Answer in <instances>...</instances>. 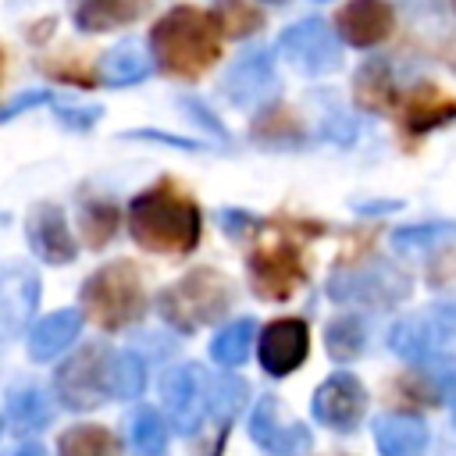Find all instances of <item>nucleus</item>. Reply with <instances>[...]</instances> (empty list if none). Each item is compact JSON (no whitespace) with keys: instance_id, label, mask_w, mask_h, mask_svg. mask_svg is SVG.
I'll return each instance as SVG.
<instances>
[{"instance_id":"obj_5","label":"nucleus","mask_w":456,"mask_h":456,"mask_svg":"<svg viewBox=\"0 0 456 456\" xmlns=\"http://www.w3.org/2000/svg\"><path fill=\"white\" fill-rule=\"evenodd\" d=\"M303 278H306V271L299 260V242L292 235H267L253 246L249 281L264 299H271V303L289 299Z\"/></svg>"},{"instance_id":"obj_3","label":"nucleus","mask_w":456,"mask_h":456,"mask_svg":"<svg viewBox=\"0 0 456 456\" xmlns=\"http://www.w3.org/2000/svg\"><path fill=\"white\" fill-rule=\"evenodd\" d=\"M82 303H86V317L96 328H107V331L128 328L146 310V292H142L139 271L128 260L100 267L82 285Z\"/></svg>"},{"instance_id":"obj_10","label":"nucleus","mask_w":456,"mask_h":456,"mask_svg":"<svg viewBox=\"0 0 456 456\" xmlns=\"http://www.w3.org/2000/svg\"><path fill=\"white\" fill-rule=\"evenodd\" d=\"M249 431H253V438L264 449H271L278 456H299L310 445V431L299 420L285 417L281 406H278V399H260L256 403V413L249 420Z\"/></svg>"},{"instance_id":"obj_6","label":"nucleus","mask_w":456,"mask_h":456,"mask_svg":"<svg viewBox=\"0 0 456 456\" xmlns=\"http://www.w3.org/2000/svg\"><path fill=\"white\" fill-rule=\"evenodd\" d=\"M164 406H167V417H171V428L182 431V435H192L203 417L210 413V399H214V385H210V374L196 363H185V367H175L167 378H164Z\"/></svg>"},{"instance_id":"obj_1","label":"nucleus","mask_w":456,"mask_h":456,"mask_svg":"<svg viewBox=\"0 0 456 456\" xmlns=\"http://www.w3.org/2000/svg\"><path fill=\"white\" fill-rule=\"evenodd\" d=\"M150 50L160 71L178 78L203 75L221 53V25L200 7H171L150 32Z\"/></svg>"},{"instance_id":"obj_15","label":"nucleus","mask_w":456,"mask_h":456,"mask_svg":"<svg viewBox=\"0 0 456 456\" xmlns=\"http://www.w3.org/2000/svg\"><path fill=\"white\" fill-rule=\"evenodd\" d=\"M78 328H82L78 310L46 314V317L28 331V353H32V360H53V356H61V353L75 342Z\"/></svg>"},{"instance_id":"obj_30","label":"nucleus","mask_w":456,"mask_h":456,"mask_svg":"<svg viewBox=\"0 0 456 456\" xmlns=\"http://www.w3.org/2000/svg\"><path fill=\"white\" fill-rule=\"evenodd\" d=\"M246 403V385L239 378H221L214 381V399H210V413H217L221 420H232Z\"/></svg>"},{"instance_id":"obj_16","label":"nucleus","mask_w":456,"mask_h":456,"mask_svg":"<svg viewBox=\"0 0 456 456\" xmlns=\"http://www.w3.org/2000/svg\"><path fill=\"white\" fill-rule=\"evenodd\" d=\"M271 86H274V71H271L267 53H249V57H242V61L228 71V78H224V93H228L239 107L264 100V96L271 93Z\"/></svg>"},{"instance_id":"obj_13","label":"nucleus","mask_w":456,"mask_h":456,"mask_svg":"<svg viewBox=\"0 0 456 456\" xmlns=\"http://www.w3.org/2000/svg\"><path fill=\"white\" fill-rule=\"evenodd\" d=\"M399 118L410 132H431L456 118V100L438 86H413L406 96H399Z\"/></svg>"},{"instance_id":"obj_4","label":"nucleus","mask_w":456,"mask_h":456,"mask_svg":"<svg viewBox=\"0 0 456 456\" xmlns=\"http://www.w3.org/2000/svg\"><path fill=\"white\" fill-rule=\"evenodd\" d=\"M228 303H232V285L210 267L189 271L182 281L160 292V314L178 331H196L203 324L221 321L228 314Z\"/></svg>"},{"instance_id":"obj_18","label":"nucleus","mask_w":456,"mask_h":456,"mask_svg":"<svg viewBox=\"0 0 456 456\" xmlns=\"http://www.w3.org/2000/svg\"><path fill=\"white\" fill-rule=\"evenodd\" d=\"M150 0H75V25L82 32H110L135 21Z\"/></svg>"},{"instance_id":"obj_27","label":"nucleus","mask_w":456,"mask_h":456,"mask_svg":"<svg viewBox=\"0 0 456 456\" xmlns=\"http://www.w3.org/2000/svg\"><path fill=\"white\" fill-rule=\"evenodd\" d=\"M324 342H328V353H331L335 360H353V356H360V349H363V328H360V321H353V317H338V321L328 324Z\"/></svg>"},{"instance_id":"obj_29","label":"nucleus","mask_w":456,"mask_h":456,"mask_svg":"<svg viewBox=\"0 0 456 456\" xmlns=\"http://www.w3.org/2000/svg\"><path fill=\"white\" fill-rule=\"evenodd\" d=\"M114 228H118V210H114V207H107V203L86 207V214H82V232H86V242H89V246H103V242L114 235Z\"/></svg>"},{"instance_id":"obj_23","label":"nucleus","mask_w":456,"mask_h":456,"mask_svg":"<svg viewBox=\"0 0 456 456\" xmlns=\"http://www.w3.org/2000/svg\"><path fill=\"white\" fill-rule=\"evenodd\" d=\"M253 328H256L253 321H235V324L221 328L214 335V342H210V356L217 363H224V367L242 363L249 356V346H253Z\"/></svg>"},{"instance_id":"obj_11","label":"nucleus","mask_w":456,"mask_h":456,"mask_svg":"<svg viewBox=\"0 0 456 456\" xmlns=\"http://www.w3.org/2000/svg\"><path fill=\"white\" fill-rule=\"evenodd\" d=\"M306 346H310V335L303 321H274L260 335V363L271 374H289L303 363Z\"/></svg>"},{"instance_id":"obj_24","label":"nucleus","mask_w":456,"mask_h":456,"mask_svg":"<svg viewBox=\"0 0 456 456\" xmlns=\"http://www.w3.org/2000/svg\"><path fill=\"white\" fill-rule=\"evenodd\" d=\"M435 335H438V328L431 324V321H420V317H413V321H403V324H395L392 328V349L399 353V356H406V360H420V356H428L431 353V346H435Z\"/></svg>"},{"instance_id":"obj_20","label":"nucleus","mask_w":456,"mask_h":456,"mask_svg":"<svg viewBox=\"0 0 456 456\" xmlns=\"http://www.w3.org/2000/svg\"><path fill=\"white\" fill-rule=\"evenodd\" d=\"M61 456H118V442L100 424H78V428L64 431Z\"/></svg>"},{"instance_id":"obj_2","label":"nucleus","mask_w":456,"mask_h":456,"mask_svg":"<svg viewBox=\"0 0 456 456\" xmlns=\"http://www.w3.org/2000/svg\"><path fill=\"white\" fill-rule=\"evenodd\" d=\"M128 224L135 242L150 253L182 256L200 242V207L175 182H160L135 196Z\"/></svg>"},{"instance_id":"obj_17","label":"nucleus","mask_w":456,"mask_h":456,"mask_svg":"<svg viewBox=\"0 0 456 456\" xmlns=\"http://www.w3.org/2000/svg\"><path fill=\"white\" fill-rule=\"evenodd\" d=\"M374 438H378L381 456H420L428 445V428L417 417L392 413L374 424Z\"/></svg>"},{"instance_id":"obj_19","label":"nucleus","mask_w":456,"mask_h":456,"mask_svg":"<svg viewBox=\"0 0 456 456\" xmlns=\"http://www.w3.org/2000/svg\"><path fill=\"white\" fill-rule=\"evenodd\" d=\"M46 420H50V406H46L43 392L21 388V392L11 395V403H7V428L11 431L28 435V431H39Z\"/></svg>"},{"instance_id":"obj_7","label":"nucleus","mask_w":456,"mask_h":456,"mask_svg":"<svg viewBox=\"0 0 456 456\" xmlns=\"http://www.w3.org/2000/svg\"><path fill=\"white\" fill-rule=\"evenodd\" d=\"M107 360L110 353L103 346H86L82 353L68 356L57 367V395L71 406V410H89L96 406L107 392Z\"/></svg>"},{"instance_id":"obj_14","label":"nucleus","mask_w":456,"mask_h":456,"mask_svg":"<svg viewBox=\"0 0 456 456\" xmlns=\"http://www.w3.org/2000/svg\"><path fill=\"white\" fill-rule=\"evenodd\" d=\"M28 242L46 264H68L75 256V239L64 224V214L57 207H39L28 221Z\"/></svg>"},{"instance_id":"obj_25","label":"nucleus","mask_w":456,"mask_h":456,"mask_svg":"<svg viewBox=\"0 0 456 456\" xmlns=\"http://www.w3.org/2000/svg\"><path fill=\"white\" fill-rule=\"evenodd\" d=\"M132 445H135L139 456H160L164 445H167V420L150 406L135 410V417H132Z\"/></svg>"},{"instance_id":"obj_31","label":"nucleus","mask_w":456,"mask_h":456,"mask_svg":"<svg viewBox=\"0 0 456 456\" xmlns=\"http://www.w3.org/2000/svg\"><path fill=\"white\" fill-rule=\"evenodd\" d=\"M435 235H456V228H452V224H431V228H406V232H399L395 239H399L403 246H413V239H435Z\"/></svg>"},{"instance_id":"obj_32","label":"nucleus","mask_w":456,"mask_h":456,"mask_svg":"<svg viewBox=\"0 0 456 456\" xmlns=\"http://www.w3.org/2000/svg\"><path fill=\"white\" fill-rule=\"evenodd\" d=\"M14 456H43V449H39V445H21Z\"/></svg>"},{"instance_id":"obj_8","label":"nucleus","mask_w":456,"mask_h":456,"mask_svg":"<svg viewBox=\"0 0 456 456\" xmlns=\"http://www.w3.org/2000/svg\"><path fill=\"white\" fill-rule=\"evenodd\" d=\"M281 53L292 68H299L303 75H328L342 64V46L331 36V28L317 18L292 25L281 36Z\"/></svg>"},{"instance_id":"obj_26","label":"nucleus","mask_w":456,"mask_h":456,"mask_svg":"<svg viewBox=\"0 0 456 456\" xmlns=\"http://www.w3.org/2000/svg\"><path fill=\"white\" fill-rule=\"evenodd\" d=\"M146 75V61L135 46H118L114 53L103 57V82H114V86H128V82H139Z\"/></svg>"},{"instance_id":"obj_12","label":"nucleus","mask_w":456,"mask_h":456,"mask_svg":"<svg viewBox=\"0 0 456 456\" xmlns=\"http://www.w3.org/2000/svg\"><path fill=\"white\" fill-rule=\"evenodd\" d=\"M392 32V7L385 0H349L338 11V36L349 46H374Z\"/></svg>"},{"instance_id":"obj_34","label":"nucleus","mask_w":456,"mask_h":456,"mask_svg":"<svg viewBox=\"0 0 456 456\" xmlns=\"http://www.w3.org/2000/svg\"><path fill=\"white\" fill-rule=\"evenodd\" d=\"M452 4H456V0H452Z\"/></svg>"},{"instance_id":"obj_21","label":"nucleus","mask_w":456,"mask_h":456,"mask_svg":"<svg viewBox=\"0 0 456 456\" xmlns=\"http://www.w3.org/2000/svg\"><path fill=\"white\" fill-rule=\"evenodd\" d=\"M142 381H146V367L139 356L132 353H110L107 360V392L114 399H132L142 392Z\"/></svg>"},{"instance_id":"obj_33","label":"nucleus","mask_w":456,"mask_h":456,"mask_svg":"<svg viewBox=\"0 0 456 456\" xmlns=\"http://www.w3.org/2000/svg\"><path fill=\"white\" fill-rule=\"evenodd\" d=\"M271 4H281V0H271Z\"/></svg>"},{"instance_id":"obj_28","label":"nucleus","mask_w":456,"mask_h":456,"mask_svg":"<svg viewBox=\"0 0 456 456\" xmlns=\"http://www.w3.org/2000/svg\"><path fill=\"white\" fill-rule=\"evenodd\" d=\"M214 18H217L221 32L232 36V39H235V36H249L253 28H260V14H256L246 0H217Z\"/></svg>"},{"instance_id":"obj_9","label":"nucleus","mask_w":456,"mask_h":456,"mask_svg":"<svg viewBox=\"0 0 456 456\" xmlns=\"http://www.w3.org/2000/svg\"><path fill=\"white\" fill-rule=\"evenodd\" d=\"M363 410H367V392L353 374H331L314 392V417L335 431L356 428Z\"/></svg>"},{"instance_id":"obj_22","label":"nucleus","mask_w":456,"mask_h":456,"mask_svg":"<svg viewBox=\"0 0 456 456\" xmlns=\"http://www.w3.org/2000/svg\"><path fill=\"white\" fill-rule=\"evenodd\" d=\"M356 100L370 110H392V103L399 107V96L392 89V78L385 71V64H363L356 75Z\"/></svg>"}]
</instances>
